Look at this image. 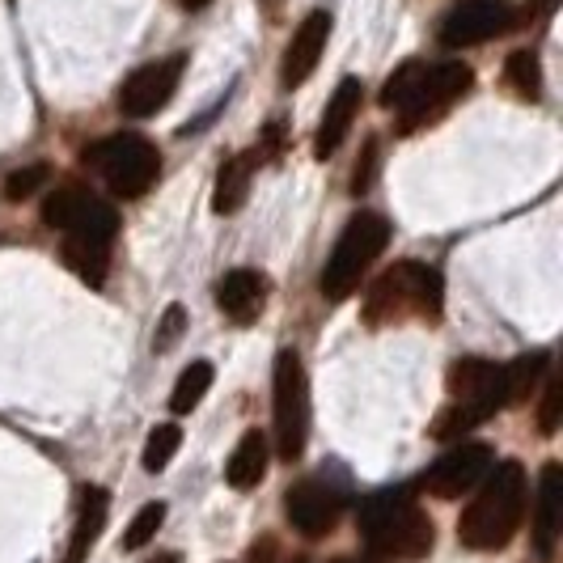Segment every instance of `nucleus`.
<instances>
[{
	"label": "nucleus",
	"mask_w": 563,
	"mask_h": 563,
	"mask_svg": "<svg viewBox=\"0 0 563 563\" xmlns=\"http://www.w3.org/2000/svg\"><path fill=\"white\" fill-rule=\"evenodd\" d=\"M475 73L466 64H423V59H407L395 77L382 89V107L395 111L398 132L411 136L423 123H437L450 111L453 102L471 89Z\"/></svg>",
	"instance_id": "obj_1"
},
{
	"label": "nucleus",
	"mask_w": 563,
	"mask_h": 563,
	"mask_svg": "<svg viewBox=\"0 0 563 563\" xmlns=\"http://www.w3.org/2000/svg\"><path fill=\"white\" fill-rule=\"evenodd\" d=\"M526 505H530V483H526L521 462L492 466L479 496L457 517V542L471 551H500L521 530Z\"/></svg>",
	"instance_id": "obj_2"
},
{
	"label": "nucleus",
	"mask_w": 563,
	"mask_h": 563,
	"mask_svg": "<svg viewBox=\"0 0 563 563\" xmlns=\"http://www.w3.org/2000/svg\"><path fill=\"white\" fill-rule=\"evenodd\" d=\"M361 534L377 555L420 560L437 542V526L407 492H382L361 505Z\"/></svg>",
	"instance_id": "obj_3"
},
{
	"label": "nucleus",
	"mask_w": 563,
	"mask_h": 563,
	"mask_svg": "<svg viewBox=\"0 0 563 563\" xmlns=\"http://www.w3.org/2000/svg\"><path fill=\"white\" fill-rule=\"evenodd\" d=\"M450 411L432 423L437 441L466 437L505 407V368L492 365V361H457L450 368Z\"/></svg>",
	"instance_id": "obj_4"
},
{
	"label": "nucleus",
	"mask_w": 563,
	"mask_h": 563,
	"mask_svg": "<svg viewBox=\"0 0 563 563\" xmlns=\"http://www.w3.org/2000/svg\"><path fill=\"white\" fill-rule=\"evenodd\" d=\"M390 246V221L377 212H356L343 233H339L335 251L322 267V297L327 301H343L356 292V284L368 267L377 263V254Z\"/></svg>",
	"instance_id": "obj_5"
},
{
	"label": "nucleus",
	"mask_w": 563,
	"mask_h": 563,
	"mask_svg": "<svg viewBox=\"0 0 563 563\" xmlns=\"http://www.w3.org/2000/svg\"><path fill=\"white\" fill-rule=\"evenodd\" d=\"M85 166L98 169L102 183L119 199H141L162 174V153H157V144L136 132H114L107 141H93L85 148Z\"/></svg>",
	"instance_id": "obj_6"
},
{
	"label": "nucleus",
	"mask_w": 563,
	"mask_h": 563,
	"mask_svg": "<svg viewBox=\"0 0 563 563\" xmlns=\"http://www.w3.org/2000/svg\"><path fill=\"white\" fill-rule=\"evenodd\" d=\"M441 318V276L423 263H395L368 292V322H402V318Z\"/></svg>",
	"instance_id": "obj_7"
},
{
	"label": "nucleus",
	"mask_w": 563,
	"mask_h": 563,
	"mask_svg": "<svg viewBox=\"0 0 563 563\" xmlns=\"http://www.w3.org/2000/svg\"><path fill=\"white\" fill-rule=\"evenodd\" d=\"M272 416H276V453L284 462H297L306 453L310 437V382L297 352L284 347L276 356V377H272Z\"/></svg>",
	"instance_id": "obj_8"
},
{
	"label": "nucleus",
	"mask_w": 563,
	"mask_h": 563,
	"mask_svg": "<svg viewBox=\"0 0 563 563\" xmlns=\"http://www.w3.org/2000/svg\"><path fill=\"white\" fill-rule=\"evenodd\" d=\"M43 221L52 229L68 233H85V238H111L119 233V212L107 199H98L81 183H64L56 191H47L43 199Z\"/></svg>",
	"instance_id": "obj_9"
},
{
	"label": "nucleus",
	"mask_w": 563,
	"mask_h": 563,
	"mask_svg": "<svg viewBox=\"0 0 563 563\" xmlns=\"http://www.w3.org/2000/svg\"><path fill=\"white\" fill-rule=\"evenodd\" d=\"M512 22H517V9L508 0H457L441 18L437 38L445 47H479L496 34H508Z\"/></svg>",
	"instance_id": "obj_10"
},
{
	"label": "nucleus",
	"mask_w": 563,
	"mask_h": 563,
	"mask_svg": "<svg viewBox=\"0 0 563 563\" xmlns=\"http://www.w3.org/2000/svg\"><path fill=\"white\" fill-rule=\"evenodd\" d=\"M183 64H187L183 56L141 64V68L123 81V89H119V111L128 114V119H148V114H157L169 98H174L178 81H183Z\"/></svg>",
	"instance_id": "obj_11"
},
{
	"label": "nucleus",
	"mask_w": 563,
	"mask_h": 563,
	"mask_svg": "<svg viewBox=\"0 0 563 563\" xmlns=\"http://www.w3.org/2000/svg\"><path fill=\"white\" fill-rule=\"evenodd\" d=\"M492 466H496V453L487 450L483 441L457 445V450H450L428 475H423V492H432V496H441V500H457V496H466L471 487H479Z\"/></svg>",
	"instance_id": "obj_12"
},
{
	"label": "nucleus",
	"mask_w": 563,
	"mask_h": 563,
	"mask_svg": "<svg viewBox=\"0 0 563 563\" xmlns=\"http://www.w3.org/2000/svg\"><path fill=\"white\" fill-rule=\"evenodd\" d=\"M284 512H288L292 530H301L306 538H322L335 530L339 512H343V496H339L335 487H327V483L306 479L297 483V487H288Z\"/></svg>",
	"instance_id": "obj_13"
},
{
	"label": "nucleus",
	"mask_w": 563,
	"mask_h": 563,
	"mask_svg": "<svg viewBox=\"0 0 563 563\" xmlns=\"http://www.w3.org/2000/svg\"><path fill=\"white\" fill-rule=\"evenodd\" d=\"M327 34H331V13H322V9H313L310 18L292 30L288 52H284V73H280V81L288 89L310 81V73L318 68V59H322V47H327Z\"/></svg>",
	"instance_id": "obj_14"
},
{
	"label": "nucleus",
	"mask_w": 563,
	"mask_h": 563,
	"mask_svg": "<svg viewBox=\"0 0 563 563\" xmlns=\"http://www.w3.org/2000/svg\"><path fill=\"white\" fill-rule=\"evenodd\" d=\"M361 98H365V85L356 77H343L335 85V93L327 98V111H322V123H318V136H313V153L318 157H331L343 136L352 132L356 114H361Z\"/></svg>",
	"instance_id": "obj_15"
},
{
	"label": "nucleus",
	"mask_w": 563,
	"mask_h": 563,
	"mask_svg": "<svg viewBox=\"0 0 563 563\" xmlns=\"http://www.w3.org/2000/svg\"><path fill=\"white\" fill-rule=\"evenodd\" d=\"M217 306L229 322L238 327H251L254 318L267 306V276L254 272V267H233L225 280L217 284Z\"/></svg>",
	"instance_id": "obj_16"
},
{
	"label": "nucleus",
	"mask_w": 563,
	"mask_h": 563,
	"mask_svg": "<svg viewBox=\"0 0 563 563\" xmlns=\"http://www.w3.org/2000/svg\"><path fill=\"white\" fill-rule=\"evenodd\" d=\"M563 530V471L560 462H547L538 475V508H534V551L542 560L555 555Z\"/></svg>",
	"instance_id": "obj_17"
},
{
	"label": "nucleus",
	"mask_w": 563,
	"mask_h": 563,
	"mask_svg": "<svg viewBox=\"0 0 563 563\" xmlns=\"http://www.w3.org/2000/svg\"><path fill=\"white\" fill-rule=\"evenodd\" d=\"M107 517H111V496H107V487H81V496H77V526H73V534H68V551H64L59 563L89 560L93 542L107 530Z\"/></svg>",
	"instance_id": "obj_18"
},
{
	"label": "nucleus",
	"mask_w": 563,
	"mask_h": 563,
	"mask_svg": "<svg viewBox=\"0 0 563 563\" xmlns=\"http://www.w3.org/2000/svg\"><path fill=\"white\" fill-rule=\"evenodd\" d=\"M111 251H114L111 238H85V233H68V238H64V263H68L85 284L107 280Z\"/></svg>",
	"instance_id": "obj_19"
},
{
	"label": "nucleus",
	"mask_w": 563,
	"mask_h": 563,
	"mask_svg": "<svg viewBox=\"0 0 563 563\" xmlns=\"http://www.w3.org/2000/svg\"><path fill=\"white\" fill-rule=\"evenodd\" d=\"M258 162H263V153H238V157H229L225 166H221V174H217V196H212V208L221 217L238 212L246 203V191H251V178Z\"/></svg>",
	"instance_id": "obj_20"
},
{
	"label": "nucleus",
	"mask_w": 563,
	"mask_h": 563,
	"mask_svg": "<svg viewBox=\"0 0 563 563\" xmlns=\"http://www.w3.org/2000/svg\"><path fill=\"white\" fill-rule=\"evenodd\" d=\"M263 475H267V437H263L258 428H251V432L238 441L233 457H229L225 479H229V487H238V492H251V487L263 483Z\"/></svg>",
	"instance_id": "obj_21"
},
{
	"label": "nucleus",
	"mask_w": 563,
	"mask_h": 563,
	"mask_svg": "<svg viewBox=\"0 0 563 563\" xmlns=\"http://www.w3.org/2000/svg\"><path fill=\"white\" fill-rule=\"evenodd\" d=\"M547 373V352H530V356H517L512 365L505 368V407H517L526 402L530 390L538 386V377Z\"/></svg>",
	"instance_id": "obj_22"
},
{
	"label": "nucleus",
	"mask_w": 563,
	"mask_h": 563,
	"mask_svg": "<svg viewBox=\"0 0 563 563\" xmlns=\"http://www.w3.org/2000/svg\"><path fill=\"white\" fill-rule=\"evenodd\" d=\"M208 390H212V365H208V361H196V365H191L187 373H183V377H178V386H174V395H169V407H174V416H187V411H196Z\"/></svg>",
	"instance_id": "obj_23"
},
{
	"label": "nucleus",
	"mask_w": 563,
	"mask_h": 563,
	"mask_svg": "<svg viewBox=\"0 0 563 563\" xmlns=\"http://www.w3.org/2000/svg\"><path fill=\"white\" fill-rule=\"evenodd\" d=\"M508 85L526 98V102H538L542 98V73H538V56L534 52H512L505 64Z\"/></svg>",
	"instance_id": "obj_24"
},
{
	"label": "nucleus",
	"mask_w": 563,
	"mask_h": 563,
	"mask_svg": "<svg viewBox=\"0 0 563 563\" xmlns=\"http://www.w3.org/2000/svg\"><path fill=\"white\" fill-rule=\"evenodd\" d=\"M178 445H183L178 423H162V428H153V432H148V445H144V471H148V475L166 471L169 462H174V453H178Z\"/></svg>",
	"instance_id": "obj_25"
},
{
	"label": "nucleus",
	"mask_w": 563,
	"mask_h": 563,
	"mask_svg": "<svg viewBox=\"0 0 563 563\" xmlns=\"http://www.w3.org/2000/svg\"><path fill=\"white\" fill-rule=\"evenodd\" d=\"M162 521H166V505L162 500H153V505H144L136 517H132V526H128V534H123V551H141L148 547L157 530H162Z\"/></svg>",
	"instance_id": "obj_26"
},
{
	"label": "nucleus",
	"mask_w": 563,
	"mask_h": 563,
	"mask_svg": "<svg viewBox=\"0 0 563 563\" xmlns=\"http://www.w3.org/2000/svg\"><path fill=\"white\" fill-rule=\"evenodd\" d=\"M47 178H52V169L43 166V162H34V166L18 169V174H9V178H4V199L22 203V199L38 196V191L47 187Z\"/></svg>",
	"instance_id": "obj_27"
},
{
	"label": "nucleus",
	"mask_w": 563,
	"mask_h": 563,
	"mask_svg": "<svg viewBox=\"0 0 563 563\" xmlns=\"http://www.w3.org/2000/svg\"><path fill=\"white\" fill-rule=\"evenodd\" d=\"M563 416V386L560 377H547V395H542V407H538V428L542 432H555Z\"/></svg>",
	"instance_id": "obj_28"
},
{
	"label": "nucleus",
	"mask_w": 563,
	"mask_h": 563,
	"mask_svg": "<svg viewBox=\"0 0 563 563\" xmlns=\"http://www.w3.org/2000/svg\"><path fill=\"white\" fill-rule=\"evenodd\" d=\"M183 327H187L183 306H169L166 318H162V327H157V335H153V347H157V352H169V347L178 343V335H183Z\"/></svg>",
	"instance_id": "obj_29"
},
{
	"label": "nucleus",
	"mask_w": 563,
	"mask_h": 563,
	"mask_svg": "<svg viewBox=\"0 0 563 563\" xmlns=\"http://www.w3.org/2000/svg\"><path fill=\"white\" fill-rule=\"evenodd\" d=\"M272 555H276V542H272V538H263V542L254 547L251 563H272Z\"/></svg>",
	"instance_id": "obj_30"
},
{
	"label": "nucleus",
	"mask_w": 563,
	"mask_h": 563,
	"mask_svg": "<svg viewBox=\"0 0 563 563\" xmlns=\"http://www.w3.org/2000/svg\"><path fill=\"white\" fill-rule=\"evenodd\" d=\"M178 4H183V9H208L212 0H178Z\"/></svg>",
	"instance_id": "obj_31"
},
{
	"label": "nucleus",
	"mask_w": 563,
	"mask_h": 563,
	"mask_svg": "<svg viewBox=\"0 0 563 563\" xmlns=\"http://www.w3.org/2000/svg\"><path fill=\"white\" fill-rule=\"evenodd\" d=\"M148 563H183L178 555H157V560H148Z\"/></svg>",
	"instance_id": "obj_32"
},
{
	"label": "nucleus",
	"mask_w": 563,
	"mask_h": 563,
	"mask_svg": "<svg viewBox=\"0 0 563 563\" xmlns=\"http://www.w3.org/2000/svg\"><path fill=\"white\" fill-rule=\"evenodd\" d=\"M335 563H347V560H335Z\"/></svg>",
	"instance_id": "obj_33"
},
{
	"label": "nucleus",
	"mask_w": 563,
	"mask_h": 563,
	"mask_svg": "<svg viewBox=\"0 0 563 563\" xmlns=\"http://www.w3.org/2000/svg\"><path fill=\"white\" fill-rule=\"evenodd\" d=\"M297 563H306V560H297Z\"/></svg>",
	"instance_id": "obj_34"
}]
</instances>
